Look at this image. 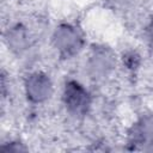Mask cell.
<instances>
[{"label":"cell","instance_id":"cell-1","mask_svg":"<svg viewBox=\"0 0 153 153\" xmlns=\"http://www.w3.org/2000/svg\"><path fill=\"white\" fill-rule=\"evenodd\" d=\"M53 42L59 53L63 56H71L81 48L82 36L80 31L68 24L60 25L53 36Z\"/></svg>","mask_w":153,"mask_h":153},{"label":"cell","instance_id":"cell-2","mask_svg":"<svg viewBox=\"0 0 153 153\" xmlns=\"http://www.w3.org/2000/svg\"><path fill=\"white\" fill-rule=\"evenodd\" d=\"M63 100L69 112L74 115H82L88 109L90 94L79 82L68 81L65 86Z\"/></svg>","mask_w":153,"mask_h":153},{"label":"cell","instance_id":"cell-3","mask_svg":"<svg viewBox=\"0 0 153 153\" xmlns=\"http://www.w3.org/2000/svg\"><path fill=\"white\" fill-rule=\"evenodd\" d=\"M25 92L32 103L45 102L53 92V85L50 78L41 72L32 73L25 81Z\"/></svg>","mask_w":153,"mask_h":153},{"label":"cell","instance_id":"cell-4","mask_svg":"<svg viewBox=\"0 0 153 153\" xmlns=\"http://www.w3.org/2000/svg\"><path fill=\"white\" fill-rule=\"evenodd\" d=\"M114 65V59L112 55L108 50H98L96 51L88 62V69L92 76L94 78H100L106 75Z\"/></svg>","mask_w":153,"mask_h":153},{"label":"cell","instance_id":"cell-5","mask_svg":"<svg viewBox=\"0 0 153 153\" xmlns=\"http://www.w3.org/2000/svg\"><path fill=\"white\" fill-rule=\"evenodd\" d=\"M131 140L134 143L148 145L153 142V117H142L133 129Z\"/></svg>","mask_w":153,"mask_h":153},{"label":"cell","instance_id":"cell-6","mask_svg":"<svg viewBox=\"0 0 153 153\" xmlns=\"http://www.w3.org/2000/svg\"><path fill=\"white\" fill-rule=\"evenodd\" d=\"M7 41H8V45L13 50H18V51L24 49L26 45V42H27L26 35H25L24 30L20 27H14L11 31H8Z\"/></svg>","mask_w":153,"mask_h":153},{"label":"cell","instance_id":"cell-7","mask_svg":"<svg viewBox=\"0 0 153 153\" xmlns=\"http://www.w3.org/2000/svg\"><path fill=\"white\" fill-rule=\"evenodd\" d=\"M148 31H149L151 36L153 37V20H152V23H151V25H149V27H148Z\"/></svg>","mask_w":153,"mask_h":153}]
</instances>
